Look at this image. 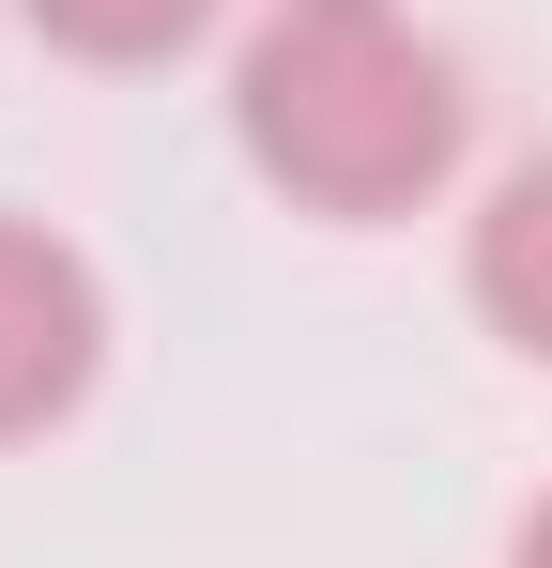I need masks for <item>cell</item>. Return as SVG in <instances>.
<instances>
[{
    "instance_id": "1",
    "label": "cell",
    "mask_w": 552,
    "mask_h": 568,
    "mask_svg": "<svg viewBox=\"0 0 552 568\" xmlns=\"http://www.w3.org/2000/svg\"><path fill=\"white\" fill-rule=\"evenodd\" d=\"M460 62L415 31V0H262L231 47V139L292 215L384 231L460 170Z\"/></svg>"
},
{
    "instance_id": "2",
    "label": "cell",
    "mask_w": 552,
    "mask_h": 568,
    "mask_svg": "<svg viewBox=\"0 0 552 568\" xmlns=\"http://www.w3.org/2000/svg\"><path fill=\"white\" fill-rule=\"evenodd\" d=\"M108 369V292L62 231H31V215H0V446H31V430H62Z\"/></svg>"
},
{
    "instance_id": "3",
    "label": "cell",
    "mask_w": 552,
    "mask_h": 568,
    "mask_svg": "<svg viewBox=\"0 0 552 568\" xmlns=\"http://www.w3.org/2000/svg\"><path fill=\"white\" fill-rule=\"evenodd\" d=\"M460 292H476V323H491L507 354L552 369V154L491 170V200L460 215Z\"/></svg>"
},
{
    "instance_id": "4",
    "label": "cell",
    "mask_w": 552,
    "mask_h": 568,
    "mask_svg": "<svg viewBox=\"0 0 552 568\" xmlns=\"http://www.w3.org/2000/svg\"><path fill=\"white\" fill-rule=\"evenodd\" d=\"M62 62H170V47H200L231 0H16Z\"/></svg>"
},
{
    "instance_id": "5",
    "label": "cell",
    "mask_w": 552,
    "mask_h": 568,
    "mask_svg": "<svg viewBox=\"0 0 552 568\" xmlns=\"http://www.w3.org/2000/svg\"><path fill=\"white\" fill-rule=\"evenodd\" d=\"M507 568H552V507H538V523H522V538H507Z\"/></svg>"
}]
</instances>
